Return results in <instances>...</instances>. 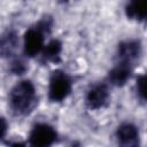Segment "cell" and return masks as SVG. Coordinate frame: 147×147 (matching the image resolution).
Returning a JSON list of instances; mask_svg holds the SVG:
<instances>
[{
  "label": "cell",
  "instance_id": "3",
  "mask_svg": "<svg viewBox=\"0 0 147 147\" xmlns=\"http://www.w3.org/2000/svg\"><path fill=\"white\" fill-rule=\"evenodd\" d=\"M72 90L71 77L63 70H54L49 77L48 99L52 102H62Z\"/></svg>",
  "mask_w": 147,
  "mask_h": 147
},
{
  "label": "cell",
  "instance_id": "1",
  "mask_svg": "<svg viewBox=\"0 0 147 147\" xmlns=\"http://www.w3.org/2000/svg\"><path fill=\"white\" fill-rule=\"evenodd\" d=\"M37 103V92L33 83L29 79L16 83L9 92V106L14 114L26 115Z\"/></svg>",
  "mask_w": 147,
  "mask_h": 147
},
{
  "label": "cell",
  "instance_id": "2",
  "mask_svg": "<svg viewBox=\"0 0 147 147\" xmlns=\"http://www.w3.org/2000/svg\"><path fill=\"white\" fill-rule=\"evenodd\" d=\"M51 29V21L42 20L36 26L26 30L23 37V51L29 57H34L42 53L45 48V33Z\"/></svg>",
  "mask_w": 147,
  "mask_h": 147
},
{
  "label": "cell",
  "instance_id": "4",
  "mask_svg": "<svg viewBox=\"0 0 147 147\" xmlns=\"http://www.w3.org/2000/svg\"><path fill=\"white\" fill-rule=\"evenodd\" d=\"M57 138L55 129L47 123L36 124L29 137L30 147H51Z\"/></svg>",
  "mask_w": 147,
  "mask_h": 147
},
{
  "label": "cell",
  "instance_id": "14",
  "mask_svg": "<svg viewBox=\"0 0 147 147\" xmlns=\"http://www.w3.org/2000/svg\"><path fill=\"white\" fill-rule=\"evenodd\" d=\"M1 123H2V126H1L2 134H1V137H2V139H3V137H5V134H6V129H7V125H6V121H5V118H1Z\"/></svg>",
  "mask_w": 147,
  "mask_h": 147
},
{
  "label": "cell",
  "instance_id": "7",
  "mask_svg": "<svg viewBox=\"0 0 147 147\" xmlns=\"http://www.w3.org/2000/svg\"><path fill=\"white\" fill-rule=\"evenodd\" d=\"M140 53H141V45L138 40L122 41L117 47L116 62L134 65V62L140 56Z\"/></svg>",
  "mask_w": 147,
  "mask_h": 147
},
{
  "label": "cell",
  "instance_id": "8",
  "mask_svg": "<svg viewBox=\"0 0 147 147\" xmlns=\"http://www.w3.org/2000/svg\"><path fill=\"white\" fill-rule=\"evenodd\" d=\"M133 65L116 62L113 69L108 72V82L115 86H123L131 77Z\"/></svg>",
  "mask_w": 147,
  "mask_h": 147
},
{
  "label": "cell",
  "instance_id": "15",
  "mask_svg": "<svg viewBox=\"0 0 147 147\" xmlns=\"http://www.w3.org/2000/svg\"><path fill=\"white\" fill-rule=\"evenodd\" d=\"M10 147H28V146L24 142H14Z\"/></svg>",
  "mask_w": 147,
  "mask_h": 147
},
{
  "label": "cell",
  "instance_id": "6",
  "mask_svg": "<svg viewBox=\"0 0 147 147\" xmlns=\"http://www.w3.org/2000/svg\"><path fill=\"white\" fill-rule=\"evenodd\" d=\"M118 147H139L140 137L138 127L132 123H122L116 130Z\"/></svg>",
  "mask_w": 147,
  "mask_h": 147
},
{
  "label": "cell",
  "instance_id": "12",
  "mask_svg": "<svg viewBox=\"0 0 147 147\" xmlns=\"http://www.w3.org/2000/svg\"><path fill=\"white\" fill-rule=\"evenodd\" d=\"M137 92L140 99L147 101V72L139 76L137 79Z\"/></svg>",
  "mask_w": 147,
  "mask_h": 147
},
{
  "label": "cell",
  "instance_id": "11",
  "mask_svg": "<svg viewBox=\"0 0 147 147\" xmlns=\"http://www.w3.org/2000/svg\"><path fill=\"white\" fill-rule=\"evenodd\" d=\"M61 51H62V44L59 40L54 39L45 46V48L42 51V60L53 61V62L59 61Z\"/></svg>",
  "mask_w": 147,
  "mask_h": 147
},
{
  "label": "cell",
  "instance_id": "9",
  "mask_svg": "<svg viewBox=\"0 0 147 147\" xmlns=\"http://www.w3.org/2000/svg\"><path fill=\"white\" fill-rule=\"evenodd\" d=\"M125 14L129 18L139 22L147 21V0L131 1L125 6Z\"/></svg>",
  "mask_w": 147,
  "mask_h": 147
},
{
  "label": "cell",
  "instance_id": "13",
  "mask_svg": "<svg viewBox=\"0 0 147 147\" xmlns=\"http://www.w3.org/2000/svg\"><path fill=\"white\" fill-rule=\"evenodd\" d=\"M26 70V65L21 59H15L10 63V71L15 75H22Z\"/></svg>",
  "mask_w": 147,
  "mask_h": 147
},
{
  "label": "cell",
  "instance_id": "5",
  "mask_svg": "<svg viewBox=\"0 0 147 147\" xmlns=\"http://www.w3.org/2000/svg\"><path fill=\"white\" fill-rule=\"evenodd\" d=\"M109 88L106 83H98L92 85L86 93L85 103L90 109H100L108 103Z\"/></svg>",
  "mask_w": 147,
  "mask_h": 147
},
{
  "label": "cell",
  "instance_id": "10",
  "mask_svg": "<svg viewBox=\"0 0 147 147\" xmlns=\"http://www.w3.org/2000/svg\"><path fill=\"white\" fill-rule=\"evenodd\" d=\"M17 46V38L14 31H7L1 37V54L2 56H9Z\"/></svg>",
  "mask_w": 147,
  "mask_h": 147
}]
</instances>
